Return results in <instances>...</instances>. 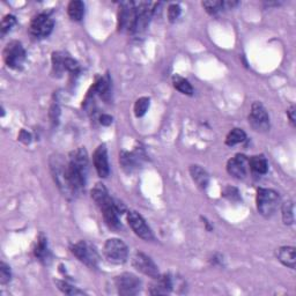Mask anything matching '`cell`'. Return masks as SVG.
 <instances>
[{"label":"cell","mask_w":296,"mask_h":296,"mask_svg":"<svg viewBox=\"0 0 296 296\" xmlns=\"http://www.w3.org/2000/svg\"><path fill=\"white\" fill-rule=\"evenodd\" d=\"M35 256L36 258L40 260H45V258H48V244H47V238L44 236H41L37 241V245L34 250Z\"/></svg>","instance_id":"603a6c76"},{"label":"cell","mask_w":296,"mask_h":296,"mask_svg":"<svg viewBox=\"0 0 296 296\" xmlns=\"http://www.w3.org/2000/svg\"><path fill=\"white\" fill-rule=\"evenodd\" d=\"M127 222L135 235L145 241H152L153 233L140 214L134 211H130L127 213Z\"/></svg>","instance_id":"7c38bea8"},{"label":"cell","mask_w":296,"mask_h":296,"mask_svg":"<svg viewBox=\"0 0 296 296\" xmlns=\"http://www.w3.org/2000/svg\"><path fill=\"white\" fill-rule=\"evenodd\" d=\"M94 166L101 178H107L110 174L109 161H108V151L106 145H100L95 149L93 155Z\"/></svg>","instance_id":"5bb4252c"},{"label":"cell","mask_w":296,"mask_h":296,"mask_svg":"<svg viewBox=\"0 0 296 296\" xmlns=\"http://www.w3.org/2000/svg\"><path fill=\"white\" fill-rule=\"evenodd\" d=\"M249 168L253 173L264 175L269 170V163L264 155H255L251 159H249Z\"/></svg>","instance_id":"ac0fdd59"},{"label":"cell","mask_w":296,"mask_h":296,"mask_svg":"<svg viewBox=\"0 0 296 296\" xmlns=\"http://www.w3.org/2000/svg\"><path fill=\"white\" fill-rule=\"evenodd\" d=\"M15 23H16L15 16L10 15V14H8V15H6V16H3V19L1 21V26H0V30H1V34L5 35L6 33H8V31L12 29Z\"/></svg>","instance_id":"f1b7e54d"},{"label":"cell","mask_w":296,"mask_h":296,"mask_svg":"<svg viewBox=\"0 0 296 296\" xmlns=\"http://www.w3.org/2000/svg\"><path fill=\"white\" fill-rule=\"evenodd\" d=\"M245 139H246V134L242 128H233V130L228 133L227 138H226V144L228 146H234L239 144V142H243Z\"/></svg>","instance_id":"7402d4cb"},{"label":"cell","mask_w":296,"mask_h":296,"mask_svg":"<svg viewBox=\"0 0 296 296\" xmlns=\"http://www.w3.org/2000/svg\"><path fill=\"white\" fill-rule=\"evenodd\" d=\"M92 198L102 212L103 220L113 231H118L121 226L118 219V212L115 207V200L109 196L108 190L102 184H96L92 190Z\"/></svg>","instance_id":"7a4b0ae2"},{"label":"cell","mask_w":296,"mask_h":296,"mask_svg":"<svg viewBox=\"0 0 296 296\" xmlns=\"http://www.w3.org/2000/svg\"><path fill=\"white\" fill-rule=\"evenodd\" d=\"M54 20L48 14H38L30 22L29 33L36 38L48 37L54 29Z\"/></svg>","instance_id":"9c48e42d"},{"label":"cell","mask_w":296,"mask_h":296,"mask_svg":"<svg viewBox=\"0 0 296 296\" xmlns=\"http://www.w3.org/2000/svg\"><path fill=\"white\" fill-rule=\"evenodd\" d=\"M190 174L191 177H192L193 182L197 184L198 187L200 189H206L208 185V182H210V176L206 173V170L201 168L200 166H191L190 167Z\"/></svg>","instance_id":"2e32d148"},{"label":"cell","mask_w":296,"mask_h":296,"mask_svg":"<svg viewBox=\"0 0 296 296\" xmlns=\"http://www.w3.org/2000/svg\"><path fill=\"white\" fill-rule=\"evenodd\" d=\"M225 196L229 197L231 199H235V198H238V191L234 187H227L225 190Z\"/></svg>","instance_id":"1f68e13d"},{"label":"cell","mask_w":296,"mask_h":296,"mask_svg":"<svg viewBox=\"0 0 296 296\" xmlns=\"http://www.w3.org/2000/svg\"><path fill=\"white\" fill-rule=\"evenodd\" d=\"M19 139L21 141H24V144H29L30 142V134L27 133L26 131H21L19 135Z\"/></svg>","instance_id":"836d02e7"},{"label":"cell","mask_w":296,"mask_h":296,"mask_svg":"<svg viewBox=\"0 0 296 296\" xmlns=\"http://www.w3.org/2000/svg\"><path fill=\"white\" fill-rule=\"evenodd\" d=\"M100 123L104 125V126H108V125L113 123V117L109 116V115H102V116L100 117Z\"/></svg>","instance_id":"d6a6232c"},{"label":"cell","mask_w":296,"mask_h":296,"mask_svg":"<svg viewBox=\"0 0 296 296\" xmlns=\"http://www.w3.org/2000/svg\"><path fill=\"white\" fill-rule=\"evenodd\" d=\"M249 124L257 132H266L270 128L269 114L260 102H255L249 115Z\"/></svg>","instance_id":"ba28073f"},{"label":"cell","mask_w":296,"mask_h":296,"mask_svg":"<svg viewBox=\"0 0 296 296\" xmlns=\"http://www.w3.org/2000/svg\"><path fill=\"white\" fill-rule=\"evenodd\" d=\"M103 253L109 262L114 264H123L126 262L128 250L125 243L119 238L107 239L103 246Z\"/></svg>","instance_id":"5b68a950"},{"label":"cell","mask_w":296,"mask_h":296,"mask_svg":"<svg viewBox=\"0 0 296 296\" xmlns=\"http://www.w3.org/2000/svg\"><path fill=\"white\" fill-rule=\"evenodd\" d=\"M257 210L263 217L270 218L276 213L280 204V196L272 189H258L257 191Z\"/></svg>","instance_id":"3957f363"},{"label":"cell","mask_w":296,"mask_h":296,"mask_svg":"<svg viewBox=\"0 0 296 296\" xmlns=\"http://www.w3.org/2000/svg\"><path fill=\"white\" fill-rule=\"evenodd\" d=\"M2 58L5 64L9 68L17 69L23 65L26 60V50L22 47V44L17 41H12L3 49Z\"/></svg>","instance_id":"8992f818"},{"label":"cell","mask_w":296,"mask_h":296,"mask_svg":"<svg viewBox=\"0 0 296 296\" xmlns=\"http://www.w3.org/2000/svg\"><path fill=\"white\" fill-rule=\"evenodd\" d=\"M132 265L135 270L141 272L145 276H148L153 279H158L160 277L159 269L155 265V263L149 258L147 255L142 252H135L134 256L132 257Z\"/></svg>","instance_id":"8fae6325"},{"label":"cell","mask_w":296,"mask_h":296,"mask_svg":"<svg viewBox=\"0 0 296 296\" xmlns=\"http://www.w3.org/2000/svg\"><path fill=\"white\" fill-rule=\"evenodd\" d=\"M137 24V8L133 2H123L118 12V29L121 33H134Z\"/></svg>","instance_id":"277c9868"},{"label":"cell","mask_w":296,"mask_h":296,"mask_svg":"<svg viewBox=\"0 0 296 296\" xmlns=\"http://www.w3.org/2000/svg\"><path fill=\"white\" fill-rule=\"evenodd\" d=\"M156 280V284L153 285L149 293L153 295L168 294L173 290V279L170 276H160Z\"/></svg>","instance_id":"e0dca14e"},{"label":"cell","mask_w":296,"mask_h":296,"mask_svg":"<svg viewBox=\"0 0 296 296\" xmlns=\"http://www.w3.org/2000/svg\"><path fill=\"white\" fill-rule=\"evenodd\" d=\"M277 257L279 262L284 264L285 266L294 270L296 266V251L294 246H281L278 250Z\"/></svg>","instance_id":"9a60e30c"},{"label":"cell","mask_w":296,"mask_h":296,"mask_svg":"<svg viewBox=\"0 0 296 296\" xmlns=\"http://www.w3.org/2000/svg\"><path fill=\"white\" fill-rule=\"evenodd\" d=\"M149 108V99L148 97H140L134 104V114L137 117H142L147 113Z\"/></svg>","instance_id":"d4e9b609"},{"label":"cell","mask_w":296,"mask_h":296,"mask_svg":"<svg viewBox=\"0 0 296 296\" xmlns=\"http://www.w3.org/2000/svg\"><path fill=\"white\" fill-rule=\"evenodd\" d=\"M180 14V7L179 5H177V3H173V5H170L168 7V19L174 22V21H176L178 19Z\"/></svg>","instance_id":"4dcf8cb0"},{"label":"cell","mask_w":296,"mask_h":296,"mask_svg":"<svg viewBox=\"0 0 296 296\" xmlns=\"http://www.w3.org/2000/svg\"><path fill=\"white\" fill-rule=\"evenodd\" d=\"M110 89V81L108 78H100L97 80L95 86H94V90L97 94H100L101 96H106L109 93Z\"/></svg>","instance_id":"484cf974"},{"label":"cell","mask_w":296,"mask_h":296,"mask_svg":"<svg viewBox=\"0 0 296 296\" xmlns=\"http://www.w3.org/2000/svg\"><path fill=\"white\" fill-rule=\"evenodd\" d=\"M201 5L206 9V12L212 14V15H214V14L220 12L224 8V1H217V0H213V1L212 0L211 1H203Z\"/></svg>","instance_id":"83f0119b"},{"label":"cell","mask_w":296,"mask_h":296,"mask_svg":"<svg viewBox=\"0 0 296 296\" xmlns=\"http://www.w3.org/2000/svg\"><path fill=\"white\" fill-rule=\"evenodd\" d=\"M118 293L120 295H135L141 288V281L132 273H123L115 279Z\"/></svg>","instance_id":"30bf717a"},{"label":"cell","mask_w":296,"mask_h":296,"mask_svg":"<svg viewBox=\"0 0 296 296\" xmlns=\"http://www.w3.org/2000/svg\"><path fill=\"white\" fill-rule=\"evenodd\" d=\"M87 170H88V156L85 148H78L69 155V161L66 165V180L72 194L85 189Z\"/></svg>","instance_id":"6da1fadb"},{"label":"cell","mask_w":296,"mask_h":296,"mask_svg":"<svg viewBox=\"0 0 296 296\" xmlns=\"http://www.w3.org/2000/svg\"><path fill=\"white\" fill-rule=\"evenodd\" d=\"M56 284H57V286L59 288V291H61L62 293L66 294V295H82L83 292L79 291L78 288L73 287L72 285H69L67 283H65V281H56Z\"/></svg>","instance_id":"4316f807"},{"label":"cell","mask_w":296,"mask_h":296,"mask_svg":"<svg viewBox=\"0 0 296 296\" xmlns=\"http://www.w3.org/2000/svg\"><path fill=\"white\" fill-rule=\"evenodd\" d=\"M10 270H9V266H7L5 263H1L0 264V283L2 285H5L8 283L10 280Z\"/></svg>","instance_id":"f546056e"},{"label":"cell","mask_w":296,"mask_h":296,"mask_svg":"<svg viewBox=\"0 0 296 296\" xmlns=\"http://www.w3.org/2000/svg\"><path fill=\"white\" fill-rule=\"evenodd\" d=\"M287 114H288V117H290L292 123L295 124V107L294 106L292 107L291 109L287 111Z\"/></svg>","instance_id":"e575fe53"},{"label":"cell","mask_w":296,"mask_h":296,"mask_svg":"<svg viewBox=\"0 0 296 296\" xmlns=\"http://www.w3.org/2000/svg\"><path fill=\"white\" fill-rule=\"evenodd\" d=\"M249 168V159L245 155L237 154L234 158L231 159L227 163V172L229 175L234 176L235 178L242 179L244 178L248 174Z\"/></svg>","instance_id":"4fadbf2b"},{"label":"cell","mask_w":296,"mask_h":296,"mask_svg":"<svg viewBox=\"0 0 296 296\" xmlns=\"http://www.w3.org/2000/svg\"><path fill=\"white\" fill-rule=\"evenodd\" d=\"M68 16L74 21H81L85 15V3L80 0H73L67 6Z\"/></svg>","instance_id":"d6986e66"},{"label":"cell","mask_w":296,"mask_h":296,"mask_svg":"<svg viewBox=\"0 0 296 296\" xmlns=\"http://www.w3.org/2000/svg\"><path fill=\"white\" fill-rule=\"evenodd\" d=\"M283 220L285 225L294 224V205L292 201H287L283 205Z\"/></svg>","instance_id":"cb8c5ba5"},{"label":"cell","mask_w":296,"mask_h":296,"mask_svg":"<svg viewBox=\"0 0 296 296\" xmlns=\"http://www.w3.org/2000/svg\"><path fill=\"white\" fill-rule=\"evenodd\" d=\"M119 161L126 172H132L138 166V162L140 161V155H138L137 153L123 152L120 154Z\"/></svg>","instance_id":"ffe728a7"},{"label":"cell","mask_w":296,"mask_h":296,"mask_svg":"<svg viewBox=\"0 0 296 296\" xmlns=\"http://www.w3.org/2000/svg\"><path fill=\"white\" fill-rule=\"evenodd\" d=\"M173 85L175 87V89L178 90L179 93L184 94V95H193V87L191 86V83L186 79L182 78V76L174 75Z\"/></svg>","instance_id":"44dd1931"},{"label":"cell","mask_w":296,"mask_h":296,"mask_svg":"<svg viewBox=\"0 0 296 296\" xmlns=\"http://www.w3.org/2000/svg\"><path fill=\"white\" fill-rule=\"evenodd\" d=\"M71 251L80 262L90 267V269H95L99 264V253L89 242L80 241L75 243L74 245H72Z\"/></svg>","instance_id":"52a82bcc"}]
</instances>
